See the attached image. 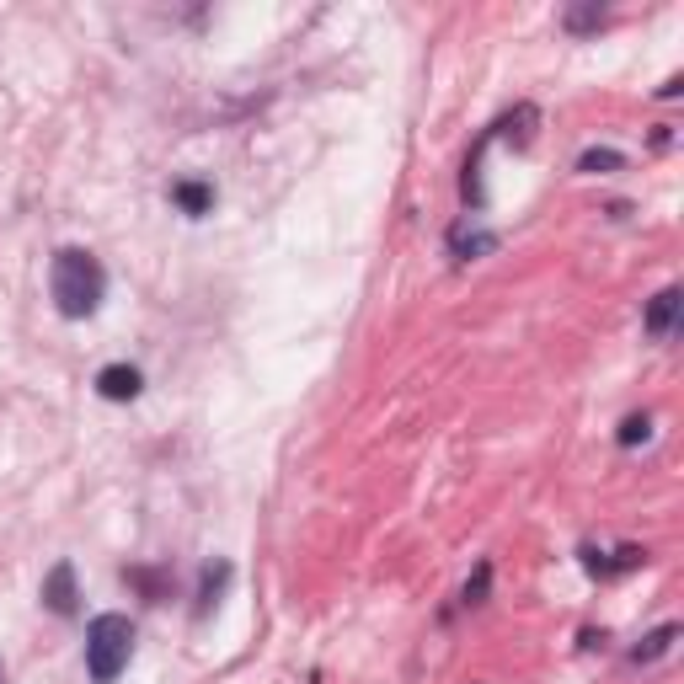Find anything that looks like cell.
<instances>
[{
  "label": "cell",
  "instance_id": "obj_1",
  "mask_svg": "<svg viewBox=\"0 0 684 684\" xmlns=\"http://www.w3.org/2000/svg\"><path fill=\"white\" fill-rule=\"evenodd\" d=\"M49 294H54V310L65 321H86V316L102 310L107 268L86 252V246H59L54 268H49Z\"/></svg>",
  "mask_w": 684,
  "mask_h": 684
},
{
  "label": "cell",
  "instance_id": "obj_2",
  "mask_svg": "<svg viewBox=\"0 0 684 684\" xmlns=\"http://www.w3.org/2000/svg\"><path fill=\"white\" fill-rule=\"evenodd\" d=\"M129 658H134V620L118 615V610L91 620L86 626V674H91V684H113L123 668H129Z\"/></svg>",
  "mask_w": 684,
  "mask_h": 684
},
{
  "label": "cell",
  "instance_id": "obj_3",
  "mask_svg": "<svg viewBox=\"0 0 684 684\" xmlns=\"http://www.w3.org/2000/svg\"><path fill=\"white\" fill-rule=\"evenodd\" d=\"M43 610H54L59 620H75L81 615V588H75V567L70 562H54L43 572V588H38Z\"/></svg>",
  "mask_w": 684,
  "mask_h": 684
},
{
  "label": "cell",
  "instance_id": "obj_4",
  "mask_svg": "<svg viewBox=\"0 0 684 684\" xmlns=\"http://www.w3.org/2000/svg\"><path fill=\"white\" fill-rule=\"evenodd\" d=\"M642 562H647L642 546H620V551H594V546H588V551H583L588 578H620V572H636Z\"/></svg>",
  "mask_w": 684,
  "mask_h": 684
},
{
  "label": "cell",
  "instance_id": "obj_5",
  "mask_svg": "<svg viewBox=\"0 0 684 684\" xmlns=\"http://www.w3.org/2000/svg\"><path fill=\"white\" fill-rule=\"evenodd\" d=\"M679 310H684V294H679V284H668V289H658L647 300V316H642V326H647V337H668L679 326Z\"/></svg>",
  "mask_w": 684,
  "mask_h": 684
},
{
  "label": "cell",
  "instance_id": "obj_6",
  "mask_svg": "<svg viewBox=\"0 0 684 684\" xmlns=\"http://www.w3.org/2000/svg\"><path fill=\"white\" fill-rule=\"evenodd\" d=\"M139 391H145V375H139L134 364H107L97 375V396L102 401H134Z\"/></svg>",
  "mask_w": 684,
  "mask_h": 684
},
{
  "label": "cell",
  "instance_id": "obj_7",
  "mask_svg": "<svg viewBox=\"0 0 684 684\" xmlns=\"http://www.w3.org/2000/svg\"><path fill=\"white\" fill-rule=\"evenodd\" d=\"M171 204L188 214V220H204V214L214 209V182H198V177L171 182Z\"/></svg>",
  "mask_w": 684,
  "mask_h": 684
},
{
  "label": "cell",
  "instance_id": "obj_8",
  "mask_svg": "<svg viewBox=\"0 0 684 684\" xmlns=\"http://www.w3.org/2000/svg\"><path fill=\"white\" fill-rule=\"evenodd\" d=\"M610 22V11L599 6V0H578V6H567L562 11V27L572 38H588V33H599V27Z\"/></svg>",
  "mask_w": 684,
  "mask_h": 684
},
{
  "label": "cell",
  "instance_id": "obj_9",
  "mask_svg": "<svg viewBox=\"0 0 684 684\" xmlns=\"http://www.w3.org/2000/svg\"><path fill=\"white\" fill-rule=\"evenodd\" d=\"M123 583H134L150 604L171 599V572H161V567H123Z\"/></svg>",
  "mask_w": 684,
  "mask_h": 684
},
{
  "label": "cell",
  "instance_id": "obj_10",
  "mask_svg": "<svg viewBox=\"0 0 684 684\" xmlns=\"http://www.w3.org/2000/svg\"><path fill=\"white\" fill-rule=\"evenodd\" d=\"M674 642H679V626H674V620H663L658 631H647L642 642L631 647V663H658V658H663V652L674 647Z\"/></svg>",
  "mask_w": 684,
  "mask_h": 684
},
{
  "label": "cell",
  "instance_id": "obj_11",
  "mask_svg": "<svg viewBox=\"0 0 684 684\" xmlns=\"http://www.w3.org/2000/svg\"><path fill=\"white\" fill-rule=\"evenodd\" d=\"M225 583H230V562L220 556V562H209V567H204V578H198V615H209L214 604H220Z\"/></svg>",
  "mask_w": 684,
  "mask_h": 684
},
{
  "label": "cell",
  "instance_id": "obj_12",
  "mask_svg": "<svg viewBox=\"0 0 684 684\" xmlns=\"http://www.w3.org/2000/svg\"><path fill=\"white\" fill-rule=\"evenodd\" d=\"M620 166H626V155H620V150H583L578 155V171H583V177H604V171H620Z\"/></svg>",
  "mask_w": 684,
  "mask_h": 684
},
{
  "label": "cell",
  "instance_id": "obj_13",
  "mask_svg": "<svg viewBox=\"0 0 684 684\" xmlns=\"http://www.w3.org/2000/svg\"><path fill=\"white\" fill-rule=\"evenodd\" d=\"M449 246H455V257H476V252H492L497 236H487V230H471V236H465V230L455 225L449 230Z\"/></svg>",
  "mask_w": 684,
  "mask_h": 684
},
{
  "label": "cell",
  "instance_id": "obj_14",
  "mask_svg": "<svg viewBox=\"0 0 684 684\" xmlns=\"http://www.w3.org/2000/svg\"><path fill=\"white\" fill-rule=\"evenodd\" d=\"M647 439H652V417L647 412H631L626 423H620V433H615L620 449H636V444H647Z\"/></svg>",
  "mask_w": 684,
  "mask_h": 684
},
{
  "label": "cell",
  "instance_id": "obj_15",
  "mask_svg": "<svg viewBox=\"0 0 684 684\" xmlns=\"http://www.w3.org/2000/svg\"><path fill=\"white\" fill-rule=\"evenodd\" d=\"M487 588H492V562H476V572H471V583H465L460 604H487Z\"/></svg>",
  "mask_w": 684,
  "mask_h": 684
},
{
  "label": "cell",
  "instance_id": "obj_16",
  "mask_svg": "<svg viewBox=\"0 0 684 684\" xmlns=\"http://www.w3.org/2000/svg\"><path fill=\"white\" fill-rule=\"evenodd\" d=\"M679 91H684V75H668V81L658 86V102H674Z\"/></svg>",
  "mask_w": 684,
  "mask_h": 684
},
{
  "label": "cell",
  "instance_id": "obj_17",
  "mask_svg": "<svg viewBox=\"0 0 684 684\" xmlns=\"http://www.w3.org/2000/svg\"><path fill=\"white\" fill-rule=\"evenodd\" d=\"M0 684H6V663H0Z\"/></svg>",
  "mask_w": 684,
  "mask_h": 684
}]
</instances>
